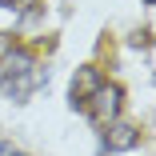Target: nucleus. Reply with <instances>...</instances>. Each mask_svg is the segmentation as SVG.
<instances>
[{"label":"nucleus","instance_id":"nucleus-4","mask_svg":"<svg viewBox=\"0 0 156 156\" xmlns=\"http://www.w3.org/2000/svg\"><path fill=\"white\" fill-rule=\"evenodd\" d=\"M0 156H16V148H12V144H4V140H0Z\"/></svg>","mask_w":156,"mask_h":156},{"label":"nucleus","instance_id":"nucleus-2","mask_svg":"<svg viewBox=\"0 0 156 156\" xmlns=\"http://www.w3.org/2000/svg\"><path fill=\"white\" fill-rule=\"evenodd\" d=\"M120 104H124V88L100 80L96 88H92V96H88V116L96 120V124H112L120 116Z\"/></svg>","mask_w":156,"mask_h":156},{"label":"nucleus","instance_id":"nucleus-3","mask_svg":"<svg viewBox=\"0 0 156 156\" xmlns=\"http://www.w3.org/2000/svg\"><path fill=\"white\" fill-rule=\"evenodd\" d=\"M140 144V132L132 124H108L104 132V152H124V148H136Z\"/></svg>","mask_w":156,"mask_h":156},{"label":"nucleus","instance_id":"nucleus-1","mask_svg":"<svg viewBox=\"0 0 156 156\" xmlns=\"http://www.w3.org/2000/svg\"><path fill=\"white\" fill-rule=\"evenodd\" d=\"M40 80H44V68H36V60L28 52L12 48V52L0 56V88H4L12 100H28L40 88Z\"/></svg>","mask_w":156,"mask_h":156}]
</instances>
